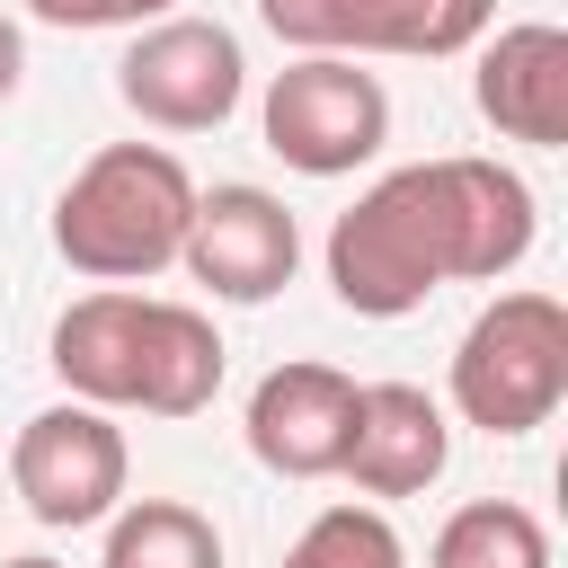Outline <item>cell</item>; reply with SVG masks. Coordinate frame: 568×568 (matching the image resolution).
Here are the masks:
<instances>
[{"label":"cell","instance_id":"15","mask_svg":"<svg viewBox=\"0 0 568 568\" xmlns=\"http://www.w3.org/2000/svg\"><path fill=\"white\" fill-rule=\"evenodd\" d=\"M426 568H550V532L515 497H470L462 515H444Z\"/></svg>","mask_w":568,"mask_h":568},{"label":"cell","instance_id":"4","mask_svg":"<svg viewBox=\"0 0 568 568\" xmlns=\"http://www.w3.org/2000/svg\"><path fill=\"white\" fill-rule=\"evenodd\" d=\"M257 133L284 169L302 178H355L382 142H390V89L355 62V53H293L266 80Z\"/></svg>","mask_w":568,"mask_h":568},{"label":"cell","instance_id":"3","mask_svg":"<svg viewBox=\"0 0 568 568\" xmlns=\"http://www.w3.org/2000/svg\"><path fill=\"white\" fill-rule=\"evenodd\" d=\"M559 399H568V311H559V293H541V284L497 293L453 346V417L506 444V435L550 426Z\"/></svg>","mask_w":568,"mask_h":568},{"label":"cell","instance_id":"14","mask_svg":"<svg viewBox=\"0 0 568 568\" xmlns=\"http://www.w3.org/2000/svg\"><path fill=\"white\" fill-rule=\"evenodd\" d=\"M98 568H222V532L186 497H124L106 515Z\"/></svg>","mask_w":568,"mask_h":568},{"label":"cell","instance_id":"11","mask_svg":"<svg viewBox=\"0 0 568 568\" xmlns=\"http://www.w3.org/2000/svg\"><path fill=\"white\" fill-rule=\"evenodd\" d=\"M470 98L479 115L506 133V142H532V151H559L568 142V27L550 18H515L497 36L470 44Z\"/></svg>","mask_w":568,"mask_h":568},{"label":"cell","instance_id":"18","mask_svg":"<svg viewBox=\"0 0 568 568\" xmlns=\"http://www.w3.org/2000/svg\"><path fill=\"white\" fill-rule=\"evenodd\" d=\"M18 80H27V36H18V18L0 9V106L18 98Z\"/></svg>","mask_w":568,"mask_h":568},{"label":"cell","instance_id":"6","mask_svg":"<svg viewBox=\"0 0 568 568\" xmlns=\"http://www.w3.org/2000/svg\"><path fill=\"white\" fill-rule=\"evenodd\" d=\"M115 98H124L151 133H213V124H231L240 98H248V53H240L231 27L169 9V18L133 27V44H124V62H115Z\"/></svg>","mask_w":568,"mask_h":568},{"label":"cell","instance_id":"8","mask_svg":"<svg viewBox=\"0 0 568 568\" xmlns=\"http://www.w3.org/2000/svg\"><path fill=\"white\" fill-rule=\"evenodd\" d=\"M178 266L213 293V302H275L302 266V222L284 195L266 186H195V213H186V240H178Z\"/></svg>","mask_w":568,"mask_h":568},{"label":"cell","instance_id":"12","mask_svg":"<svg viewBox=\"0 0 568 568\" xmlns=\"http://www.w3.org/2000/svg\"><path fill=\"white\" fill-rule=\"evenodd\" d=\"M142 355H151V293H133V284L80 293L53 320V346H44L62 390L89 399V408H142Z\"/></svg>","mask_w":568,"mask_h":568},{"label":"cell","instance_id":"1","mask_svg":"<svg viewBox=\"0 0 568 568\" xmlns=\"http://www.w3.org/2000/svg\"><path fill=\"white\" fill-rule=\"evenodd\" d=\"M532 186L506 160L453 151L373 178L337 222H328V293L355 320H408L444 284H497L532 257Z\"/></svg>","mask_w":568,"mask_h":568},{"label":"cell","instance_id":"2","mask_svg":"<svg viewBox=\"0 0 568 568\" xmlns=\"http://www.w3.org/2000/svg\"><path fill=\"white\" fill-rule=\"evenodd\" d=\"M186 213L195 178L169 142H106L53 195V257L89 284H151L160 266H178Z\"/></svg>","mask_w":568,"mask_h":568},{"label":"cell","instance_id":"13","mask_svg":"<svg viewBox=\"0 0 568 568\" xmlns=\"http://www.w3.org/2000/svg\"><path fill=\"white\" fill-rule=\"evenodd\" d=\"M222 390V328L195 302L151 293V355H142V417H204Z\"/></svg>","mask_w":568,"mask_h":568},{"label":"cell","instance_id":"10","mask_svg":"<svg viewBox=\"0 0 568 568\" xmlns=\"http://www.w3.org/2000/svg\"><path fill=\"white\" fill-rule=\"evenodd\" d=\"M453 462V417L435 390L417 382H355V426L337 453V479H355L364 497H417L435 488Z\"/></svg>","mask_w":568,"mask_h":568},{"label":"cell","instance_id":"17","mask_svg":"<svg viewBox=\"0 0 568 568\" xmlns=\"http://www.w3.org/2000/svg\"><path fill=\"white\" fill-rule=\"evenodd\" d=\"M18 9L44 18V27H71V36H98V27H151L178 0H18Z\"/></svg>","mask_w":568,"mask_h":568},{"label":"cell","instance_id":"7","mask_svg":"<svg viewBox=\"0 0 568 568\" xmlns=\"http://www.w3.org/2000/svg\"><path fill=\"white\" fill-rule=\"evenodd\" d=\"M266 36L293 53H408V62H444L470 53L497 27V0H257Z\"/></svg>","mask_w":568,"mask_h":568},{"label":"cell","instance_id":"16","mask_svg":"<svg viewBox=\"0 0 568 568\" xmlns=\"http://www.w3.org/2000/svg\"><path fill=\"white\" fill-rule=\"evenodd\" d=\"M284 568H408V550H399V532H390V515L382 506H320L302 532H293V550H284Z\"/></svg>","mask_w":568,"mask_h":568},{"label":"cell","instance_id":"5","mask_svg":"<svg viewBox=\"0 0 568 568\" xmlns=\"http://www.w3.org/2000/svg\"><path fill=\"white\" fill-rule=\"evenodd\" d=\"M124 479H133V453H124V426L115 408H89V399H53L36 408L18 435H9V488L18 506L44 524V532H89L124 506Z\"/></svg>","mask_w":568,"mask_h":568},{"label":"cell","instance_id":"19","mask_svg":"<svg viewBox=\"0 0 568 568\" xmlns=\"http://www.w3.org/2000/svg\"><path fill=\"white\" fill-rule=\"evenodd\" d=\"M0 568H62V559H44V550H27V559H0Z\"/></svg>","mask_w":568,"mask_h":568},{"label":"cell","instance_id":"9","mask_svg":"<svg viewBox=\"0 0 568 568\" xmlns=\"http://www.w3.org/2000/svg\"><path fill=\"white\" fill-rule=\"evenodd\" d=\"M346 426H355V373L337 364H275L257 390H248V453L275 470V479H337V453H346Z\"/></svg>","mask_w":568,"mask_h":568}]
</instances>
